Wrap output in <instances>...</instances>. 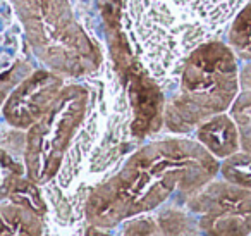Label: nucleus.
Here are the masks:
<instances>
[{"mask_svg":"<svg viewBox=\"0 0 251 236\" xmlns=\"http://www.w3.org/2000/svg\"><path fill=\"white\" fill-rule=\"evenodd\" d=\"M217 160L195 138L172 135L151 140L127 155L117 173L90 190L84 217L90 226L114 231L127 219L169 204H186L219 176Z\"/></svg>","mask_w":251,"mask_h":236,"instance_id":"obj_1","label":"nucleus"},{"mask_svg":"<svg viewBox=\"0 0 251 236\" xmlns=\"http://www.w3.org/2000/svg\"><path fill=\"white\" fill-rule=\"evenodd\" d=\"M122 30L165 95L177 83L182 64L215 31L176 9L167 0H122Z\"/></svg>","mask_w":251,"mask_h":236,"instance_id":"obj_2","label":"nucleus"},{"mask_svg":"<svg viewBox=\"0 0 251 236\" xmlns=\"http://www.w3.org/2000/svg\"><path fill=\"white\" fill-rule=\"evenodd\" d=\"M31 54L66 80H86L103 67V50L73 0H11Z\"/></svg>","mask_w":251,"mask_h":236,"instance_id":"obj_3","label":"nucleus"},{"mask_svg":"<svg viewBox=\"0 0 251 236\" xmlns=\"http://www.w3.org/2000/svg\"><path fill=\"white\" fill-rule=\"evenodd\" d=\"M239 74L237 57L227 42L213 38L198 47L167 93L165 129L188 136L210 118L229 112L239 91Z\"/></svg>","mask_w":251,"mask_h":236,"instance_id":"obj_4","label":"nucleus"},{"mask_svg":"<svg viewBox=\"0 0 251 236\" xmlns=\"http://www.w3.org/2000/svg\"><path fill=\"white\" fill-rule=\"evenodd\" d=\"M91 97L90 87L83 80L67 83L49 112L26 131V173L40 186L60 174L91 111Z\"/></svg>","mask_w":251,"mask_h":236,"instance_id":"obj_5","label":"nucleus"},{"mask_svg":"<svg viewBox=\"0 0 251 236\" xmlns=\"http://www.w3.org/2000/svg\"><path fill=\"white\" fill-rule=\"evenodd\" d=\"M101 21L108 36L114 73L124 90L131 107V136L138 142L155 136L165 128V104L167 95L164 88L151 78L140 57L131 49L122 30V0H98Z\"/></svg>","mask_w":251,"mask_h":236,"instance_id":"obj_6","label":"nucleus"},{"mask_svg":"<svg viewBox=\"0 0 251 236\" xmlns=\"http://www.w3.org/2000/svg\"><path fill=\"white\" fill-rule=\"evenodd\" d=\"M184 205L200 236H251V190L217 176Z\"/></svg>","mask_w":251,"mask_h":236,"instance_id":"obj_7","label":"nucleus"},{"mask_svg":"<svg viewBox=\"0 0 251 236\" xmlns=\"http://www.w3.org/2000/svg\"><path fill=\"white\" fill-rule=\"evenodd\" d=\"M66 85V78L49 67L35 69L2 102L4 124L28 131L49 112Z\"/></svg>","mask_w":251,"mask_h":236,"instance_id":"obj_8","label":"nucleus"},{"mask_svg":"<svg viewBox=\"0 0 251 236\" xmlns=\"http://www.w3.org/2000/svg\"><path fill=\"white\" fill-rule=\"evenodd\" d=\"M193 135V138L201 143L217 160H224L243 150L239 129L229 112L210 118L208 121L200 124Z\"/></svg>","mask_w":251,"mask_h":236,"instance_id":"obj_9","label":"nucleus"},{"mask_svg":"<svg viewBox=\"0 0 251 236\" xmlns=\"http://www.w3.org/2000/svg\"><path fill=\"white\" fill-rule=\"evenodd\" d=\"M189 16L195 21L215 31L217 35L224 31L227 25L234 19V16L248 4V0H167Z\"/></svg>","mask_w":251,"mask_h":236,"instance_id":"obj_10","label":"nucleus"},{"mask_svg":"<svg viewBox=\"0 0 251 236\" xmlns=\"http://www.w3.org/2000/svg\"><path fill=\"white\" fill-rule=\"evenodd\" d=\"M2 236H43L45 215L25 205L2 200Z\"/></svg>","mask_w":251,"mask_h":236,"instance_id":"obj_11","label":"nucleus"},{"mask_svg":"<svg viewBox=\"0 0 251 236\" xmlns=\"http://www.w3.org/2000/svg\"><path fill=\"white\" fill-rule=\"evenodd\" d=\"M241 136V148L251 152V62L241 67L239 91L229 111Z\"/></svg>","mask_w":251,"mask_h":236,"instance_id":"obj_12","label":"nucleus"},{"mask_svg":"<svg viewBox=\"0 0 251 236\" xmlns=\"http://www.w3.org/2000/svg\"><path fill=\"white\" fill-rule=\"evenodd\" d=\"M151 214L155 215L162 236H200L195 219L186 205L169 204Z\"/></svg>","mask_w":251,"mask_h":236,"instance_id":"obj_13","label":"nucleus"},{"mask_svg":"<svg viewBox=\"0 0 251 236\" xmlns=\"http://www.w3.org/2000/svg\"><path fill=\"white\" fill-rule=\"evenodd\" d=\"M2 200L25 205V207L40 212L42 215H47V210H49L45 200L42 197L40 184L35 183L28 174L16 177L7 184H2Z\"/></svg>","mask_w":251,"mask_h":236,"instance_id":"obj_14","label":"nucleus"},{"mask_svg":"<svg viewBox=\"0 0 251 236\" xmlns=\"http://www.w3.org/2000/svg\"><path fill=\"white\" fill-rule=\"evenodd\" d=\"M227 45L239 60L251 62V2H248L230 21Z\"/></svg>","mask_w":251,"mask_h":236,"instance_id":"obj_15","label":"nucleus"},{"mask_svg":"<svg viewBox=\"0 0 251 236\" xmlns=\"http://www.w3.org/2000/svg\"><path fill=\"white\" fill-rule=\"evenodd\" d=\"M219 176L237 186L251 190V152L239 150L234 155L220 160Z\"/></svg>","mask_w":251,"mask_h":236,"instance_id":"obj_16","label":"nucleus"},{"mask_svg":"<svg viewBox=\"0 0 251 236\" xmlns=\"http://www.w3.org/2000/svg\"><path fill=\"white\" fill-rule=\"evenodd\" d=\"M86 236H115V235H112L108 229H101V228H97V226H90V224H88Z\"/></svg>","mask_w":251,"mask_h":236,"instance_id":"obj_17","label":"nucleus"}]
</instances>
